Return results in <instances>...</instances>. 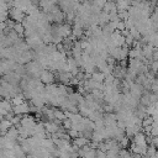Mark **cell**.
Instances as JSON below:
<instances>
[{"instance_id":"6da1fadb","label":"cell","mask_w":158,"mask_h":158,"mask_svg":"<svg viewBox=\"0 0 158 158\" xmlns=\"http://www.w3.org/2000/svg\"><path fill=\"white\" fill-rule=\"evenodd\" d=\"M26 12L22 11L21 9H17V7H11L9 10V17L14 21V22H23V20L26 19Z\"/></svg>"},{"instance_id":"7a4b0ae2","label":"cell","mask_w":158,"mask_h":158,"mask_svg":"<svg viewBox=\"0 0 158 158\" xmlns=\"http://www.w3.org/2000/svg\"><path fill=\"white\" fill-rule=\"evenodd\" d=\"M40 80H41L42 84H44V85H49V84H53V83H54V80H56V75L53 74L52 70L43 69L42 73H41Z\"/></svg>"},{"instance_id":"3957f363","label":"cell","mask_w":158,"mask_h":158,"mask_svg":"<svg viewBox=\"0 0 158 158\" xmlns=\"http://www.w3.org/2000/svg\"><path fill=\"white\" fill-rule=\"evenodd\" d=\"M21 77L19 75V74H16L15 72H10V73H7V74H5V75H2V80L4 81H7V83H10L11 85H20V81H21Z\"/></svg>"},{"instance_id":"277c9868","label":"cell","mask_w":158,"mask_h":158,"mask_svg":"<svg viewBox=\"0 0 158 158\" xmlns=\"http://www.w3.org/2000/svg\"><path fill=\"white\" fill-rule=\"evenodd\" d=\"M12 112L15 115H20V116H23V115H28V112H31V105H28L26 101L21 105H17V106H14L12 107Z\"/></svg>"},{"instance_id":"5b68a950","label":"cell","mask_w":158,"mask_h":158,"mask_svg":"<svg viewBox=\"0 0 158 158\" xmlns=\"http://www.w3.org/2000/svg\"><path fill=\"white\" fill-rule=\"evenodd\" d=\"M111 41H112V43L116 46V47H123L126 43H125V36L120 32V31H115L112 35H111Z\"/></svg>"},{"instance_id":"8992f818","label":"cell","mask_w":158,"mask_h":158,"mask_svg":"<svg viewBox=\"0 0 158 158\" xmlns=\"http://www.w3.org/2000/svg\"><path fill=\"white\" fill-rule=\"evenodd\" d=\"M11 127H12V123H11L10 120H7V118L1 120V121H0V135H1V136H5V135L7 133V131H9Z\"/></svg>"},{"instance_id":"52a82bcc","label":"cell","mask_w":158,"mask_h":158,"mask_svg":"<svg viewBox=\"0 0 158 158\" xmlns=\"http://www.w3.org/2000/svg\"><path fill=\"white\" fill-rule=\"evenodd\" d=\"M89 141L90 139H88V138H85L83 136H79V137H77V138L73 139V144L77 146L78 148H83L84 146H88L89 144Z\"/></svg>"},{"instance_id":"ba28073f","label":"cell","mask_w":158,"mask_h":158,"mask_svg":"<svg viewBox=\"0 0 158 158\" xmlns=\"http://www.w3.org/2000/svg\"><path fill=\"white\" fill-rule=\"evenodd\" d=\"M105 74L104 73H101L100 70L98 72V70H95L94 73H91V75H90V78L93 79V80H95V81H98V83H104V80H105Z\"/></svg>"},{"instance_id":"9c48e42d","label":"cell","mask_w":158,"mask_h":158,"mask_svg":"<svg viewBox=\"0 0 158 158\" xmlns=\"http://www.w3.org/2000/svg\"><path fill=\"white\" fill-rule=\"evenodd\" d=\"M10 101H11V104H12L14 106H17V105H21V104L25 102V96H23V94H19V95L14 96Z\"/></svg>"},{"instance_id":"30bf717a","label":"cell","mask_w":158,"mask_h":158,"mask_svg":"<svg viewBox=\"0 0 158 158\" xmlns=\"http://www.w3.org/2000/svg\"><path fill=\"white\" fill-rule=\"evenodd\" d=\"M12 30L19 35V36H23V33H25V27H23V25L21 23V22H15V25H14V27H12Z\"/></svg>"},{"instance_id":"8fae6325","label":"cell","mask_w":158,"mask_h":158,"mask_svg":"<svg viewBox=\"0 0 158 158\" xmlns=\"http://www.w3.org/2000/svg\"><path fill=\"white\" fill-rule=\"evenodd\" d=\"M118 158H135V154L132 152H128L125 148H121V151L118 153Z\"/></svg>"},{"instance_id":"7c38bea8","label":"cell","mask_w":158,"mask_h":158,"mask_svg":"<svg viewBox=\"0 0 158 158\" xmlns=\"http://www.w3.org/2000/svg\"><path fill=\"white\" fill-rule=\"evenodd\" d=\"M54 117H56V120H58V121H60V122L67 118L64 111H63V110H58V109H54Z\"/></svg>"},{"instance_id":"4fadbf2b","label":"cell","mask_w":158,"mask_h":158,"mask_svg":"<svg viewBox=\"0 0 158 158\" xmlns=\"http://www.w3.org/2000/svg\"><path fill=\"white\" fill-rule=\"evenodd\" d=\"M153 125V118L152 116H146L142 120V127H147V126H152Z\"/></svg>"},{"instance_id":"5bb4252c","label":"cell","mask_w":158,"mask_h":158,"mask_svg":"<svg viewBox=\"0 0 158 158\" xmlns=\"http://www.w3.org/2000/svg\"><path fill=\"white\" fill-rule=\"evenodd\" d=\"M62 128H63V130H65V131L70 130V128H72V121H70L69 118L63 120V121H62Z\"/></svg>"},{"instance_id":"9a60e30c","label":"cell","mask_w":158,"mask_h":158,"mask_svg":"<svg viewBox=\"0 0 158 158\" xmlns=\"http://www.w3.org/2000/svg\"><path fill=\"white\" fill-rule=\"evenodd\" d=\"M157 136H158V122H153L151 130V137H157Z\"/></svg>"},{"instance_id":"2e32d148","label":"cell","mask_w":158,"mask_h":158,"mask_svg":"<svg viewBox=\"0 0 158 158\" xmlns=\"http://www.w3.org/2000/svg\"><path fill=\"white\" fill-rule=\"evenodd\" d=\"M91 2H93V5H95V6L100 7V9H102V7L105 6V4L107 2V0H91Z\"/></svg>"},{"instance_id":"e0dca14e","label":"cell","mask_w":158,"mask_h":158,"mask_svg":"<svg viewBox=\"0 0 158 158\" xmlns=\"http://www.w3.org/2000/svg\"><path fill=\"white\" fill-rule=\"evenodd\" d=\"M67 133H68V135H69V137H70V138H73V139L80 136V133H79L78 131H75V130H73V128H70V130H68V131H67Z\"/></svg>"},{"instance_id":"ac0fdd59","label":"cell","mask_w":158,"mask_h":158,"mask_svg":"<svg viewBox=\"0 0 158 158\" xmlns=\"http://www.w3.org/2000/svg\"><path fill=\"white\" fill-rule=\"evenodd\" d=\"M151 69L154 74H158V60H152L151 62Z\"/></svg>"},{"instance_id":"d6986e66","label":"cell","mask_w":158,"mask_h":158,"mask_svg":"<svg viewBox=\"0 0 158 158\" xmlns=\"http://www.w3.org/2000/svg\"><path fill=\"white\" fill-rule=\"evenodd\" d=\"M96 158H107V154H106V152L96 149Z\"/></svg>"},{"instance_id":"ffe728a7","label":"cell","mask_w":158,"mask_h":158,"mask_svg":"<svg viewBox=\"0 0 158 158\" xmlns=\"http://www.w3.org/2000/svg\"><path fill=\"white\" fill-rule=\"evenodd\" d=\"M106 154H107V158H118V154H116V153H114L111 151H107Z\"/></svg>"},{"instance_id":"44dd1931","label":"cell","mask_w":158,"mask_h":158,"mask_svg":"<svg viewBox=\"0 0 158 158\" xmlns=\"http://www.w3.org/2000/svg\"><path fill=\"white\" fill-rule=\"evenodd\" d=\"M111 1H114V2H115V4H118V2H120V1H121V0H111Z\"/></svg>"},{"instance_id":"7402d4cb","label":"cell","mask_w":158,"mask_h":158,"mask_svg":"<svg viewBox=\"0 0 158 158\" xmlns=\"http://www.w3.org/2000/svg\"><path fill=\"white\" fill-rule=\"evenodd\" d=\"M74 1H77V2H84V1H86V0H74Z\"/></svg>"}]
</instances>
